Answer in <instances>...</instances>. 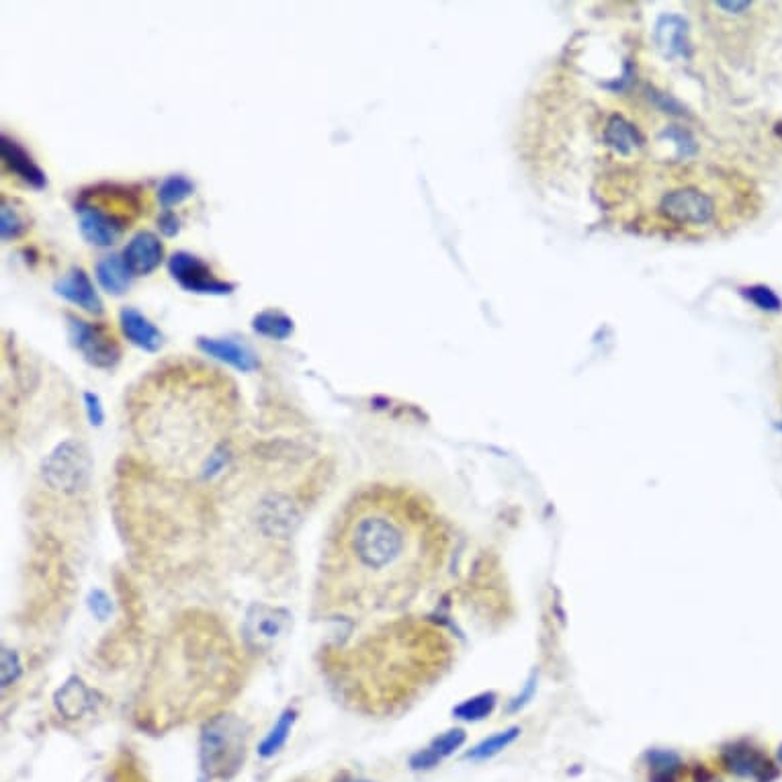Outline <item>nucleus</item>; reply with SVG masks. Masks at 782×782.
Masks as SVG:
<instances>
[{
	"mask_svg": "<svg viewBox=\"0 0 782 782\" xmlns=\"http://www.w3.org/2000/svg\"><path fill=\"white\" fill-rule=\"evenodd\" d=\"M199 351L211 359L222 361L230 367H234L240 373H252L260 367L256 355L248 349V346L236 342L234 338H209L199 336L197 338Z\"/></svg>",
	"mask_w": 782,
	"mask_h": 782,
	"instance_id": "nucleus-12",
	"label": "nucleus"
},
{
	"mask_svg": "<svg viewBox=\"0 0 782 782\" xmlns=\"http://www.w3.org/2000/svg\"><path fill=\"white\" fill-rule=\"evenodd\" d=\"M27 232V222L25 217L19 213L15 205H11L3 197V205H0V238L5 242L17 240Z\"/></svg>",
	"mask_w": 782,
	"mask_h": 782,
	"instance_id": "nucleus-21",
	"label": "nucleus"
},
{
	"mask_svg": "<svg viewBox=\"0 0 782 782\" xmlns=\"http://www.w3.org/2000/svg\"><path fill=\"white\" fill-rule=\"evenodd\" d=\"M252 330L271 340H287L295 330V322L281 310H263L252 318Z\"/></svg>",
	"mask_w": 782,
	"mask_h": 782,
	"instance_id": "nucleus-17",
	"label": "nucleus"
},
{
	"mask_svg": "<svg viewBox=\"0 0 782 782\" xmlns=\"http://www.w3.org/2000/svg\"><path fill=\"white\" fill-rule=\"evenodd\" d=\"M58 707L60 711L74 719V717H80L86 707H89V701H86V690L80 686V682H72L70 686H66L62 692H60V701H58Z\"/></svg>",
	"mask_w": 782,
	"mask_h": 782,
	"instance_id": "nucleus-24",
	"label": "nucleus"
},
{
	"mask_svg": "<svg viewBox=\"0 0 782 782\" xmlns=\"http://www.w3.org/2000/svg\"><path fill=\"white\" fill-rule=\"evenodd\" d=\"M68 338L82 359L97 369H113L121 361V346L105 324H91L66 314Z\"/></svg>",
	"mask_w": 782,
	"mask_h": 782,
	"instance_id": "nucleus-5",
	"label": "nucleus"
},
{
	"mask_svg": "<svg viewBox=\"0 0 782 782\" xmlns=\"http://www.w3.org/2000/svg\"><path fill=\"white\" fill-rule=\"evenodd\" d=\"M158 228H160V232H162L166 238H175V236L181 232V220L177 217V213L164 211V213L158 217Z\"/></svg>",
	"mask_w": 782,
	"mask_h": 782,
	"instance_id": "nucleus-25",
	"label": "nucleus"
},
{
	"mask_svg": "<svg viewBox=\"0 0 782 782\" xmlns=\"http://www.w3.org/2000/svg\"><path fill=\"white\" fill-rule=\"evenodd\" d=\"M778 756H780V762H782V746H780V752H778Z\"/></svg>",
	"mask_w": 782,
	"mask_h": 782,
	"instance_id": "nucleus-27",
	"label": "nucleus"
},
{
	"mask_svg": "<svg viewBox=\"0 0 782 782\" xmlns=\"http://www.w3.org/2000/svg\"><path fill=\"white\" fill-rule=\"evenodd\" d=\"M520 729L518 727H512V729H506V731H500L492 737H488V740H484L482 744H477L469 754H467V760H488L496 754H500L502 750H506L510 744L516 742Z\"/></svg>",
	"mask_w": 782,
	"mask_h": 782,
	"instance_id": "nucleus-20",
	"label": "nucleus"
},
{
	"mask_svg": "<svg viewBox=\"0 0 782 782\" xmlns=\"http://www.w3.org/2000/svg\"><path fill=\"white\" fill-rule=\"evenodd\" d=\"M602 193L623 228L666 238L729 232L758 209V195L744 177L705 164L621 170Z\"/></svg>",
	"mask_w": 782,
	"mask_h": 782,
	"instance_id": "nucleus-2",
	"label": "nucleus"
},
{
	"mask_svg": "<svg viewBox=\"0 0 782 782\" xmlns=\"http://www.w3.org/2000/svg\"><path fill=\"white\" fill-rule=\"evenodd\" d=\"M170 277L185 291L199 295H230L236 291V283L215 277L211 267L197 254L179 250L168 258Z\"/></svg>",
	"mask_w": 782,
	"mask_h": 782,
	"instance_id": "nucleus-6",
	"label": "nucleus"
},
{
	"mask_svg": "<svg viewBox=\"0 0 782 782\" xmlns=\"http://www.w3.org/2000/svg\"><path fill=\"white\" fill-rule=\"evenodd\" d=\"M95 275L99 285L113 297H121L132 287L134 273L125 265L123 256L119 254H109L97 260L95 265Z\"/></svg>",
	"mask_w": 782,
	"mask_h": 782,
	"instance_id": "nucleus-14",
	"label": "nucleus"
},
{
	"mask_svg": "<svg viewBox=\"0 0 782 782\" xmlns=\"http://www.w3.org/2000/svg\"><path fill=\"white\" fill-rule=\"evenodd\" d=\"M84 404H86V412H89L91 422L97 424V426L103 424L105 414H103V406H101L99 396H95V394H84Z\"/></svg>",
	"mask_w": 782,
	"mask_h": 782,
	"instance_id": "nucleus-26",
	"label": "nucleus"
},
{
	"mask_svg": "<svg viewBox=\"0 0 782 782\" xmlns=\"http://www.w3.org/2000/svg\"><path fill=\"white\" fill-rule=\"evenodd\" d=\"M725 764L729 766L731 772L756 778V780H768L772 772V764L760 756L754 748H731L725 752ZM774 774V772H772Z\"/></svg>",
	"mask_w": 782,
	"mask_h": 782,
	"instance_id": "nucleus-16",
	"label": "nucleus"
},
{
	"mask_svg": "<svg viewBox=\"0 0 782 782\" xmlns=\"http://www.w3.org/2000/svg\"><path fill=\"white\" fill-rule=\"evenodd\" d=\"M76 213L82 238L99 248L113 246L123 230L129 228V220L121 213L105 211V207L84 199L76 201Z\"/></svg>",
	"mask_w": 782,
	"mask_h": 782,
	"instance_id": "nucleus-7",
	"label": "nucleus"
},
{
	"mask_svg": "<svg viewBox=\"0 0 782 782\" xmlns=\"http://www.w3.org/2000/svg\"><path fill=\"white\" fill-rule=\"evenodd\" d=\"M121 256L134 275H150L162 263L164 246L154 232L140 230L127 242Z\"/></svg>",
	"mask_w": 782,
	"mask_h": 782,
	"instance_id": "nucleus-10",
	"label": "nucleus"
},
{
	"mask_svg": "<svg viewBox=\"0 0 782 782\" xmlns=\"http://www.w3.org/2000/svg\"><path fill=\"white\" fill-rule=\"evenodd\" d=\"M649 760V780L651 782H676L682 762L672 752H651Z\"/></svg>",
	"mask_w": 782,
	"mask_h": 782,
	"instance_id": "nucleus-19",
	"label": "nucleus"
},
{
	"mask_svg": "<svg viewBox=\"0 0 782 782\" xmlns=\"http://www.w3.org/2000/svg\"><path fill=\"white\" fill-rule=\"evenodd\" d=\"M437 520L404 490L373 486L338 510L322 549L318 606L369 615L408 604L437 572Z\"/></svg>",
	"mask_w": 782,
	"mask_h": 782,
	"instance_id": "nucleus-1",
	"label": "nucleus"
},
{
	"mask_svg": "<svg viewBox=\"0 0 782 782\" xmlns=\"http://www.w3.org/2000/svg\"><path fill=\"white\" fill-rule=\"evenodd\" d=\"M54 291L84 312L95 314V316H101L105 312V306H103V301H101L91 277L86 275V271L82 267H72L66 275H62L54 283Z\"/></svg>",
	"mask_w": 782,
	"mask_h": 782,
	"instance_id": "nucleus-9",
	"label": "nucleus"
},
{
	"mask_svg": "<svg viewBox=\"0 0 782 782\" xmlns=\"http://www.w3.org/2000/svg\"><path fill=\"white\" fill-rule=\"evenodd\" d=\"M463 742H465V731L463 729H451V731L443 733L426 750L418 752L412 758V768L414 770H428L432 766H437L441 760H445L451 754H455L463 746Z\"/></svg>",
	"mask_w": 782,
	"mask_h": 782,
	"instance_id": "nucleus-15",
	"label": "nucleus"
},
{
	"mask_svg": "<svg viewBox=\"0 0 782 782\" xmlns=\"http://www.w3.org/2000/svg\"><path fill=\"white\" fill-rule=\"evenodd\" d=\"M248 733L244 723L232 715L215 717L201 737V766L211 778L234 776L246 758Z\"/></svg>",
	"mask_w": 782,
	"mask_h": 782,
	"instance_id": "nucleus-3",
	"label": "nucleus"
},
{
	"mask_svg": "<svg viewBox=\"0 0 782 782\" xmlns=\"http://www.w3.org/2000/svg\"><path fill=\"white\" fill-rule=\"evenodd\" d=\"M119 326L125 338L134 346H138L140 351L158 353L160 346L164 344V334L160 332V328L152 320H148L138 308L132 306L121 308Z\"/></svg>",
	"mask_w": 782,
	"mask_h": 782,
	"instance_id": "nucleus-13",
	"label": "nucleus"
},
{
	"mask_svg": "<svg viewBox=\"0 0 782 782\" xmlns=\"http://www.w3.org/2000/svg\"><path fill=\"white\" fill-rule=\"evenodd\" d=\"M293 721H295V711L283 713V717L279 719V723H277V725L273 727V731L267 735V740H265L263 744H260V748H258L260 756H263V758H271V756H275V754L285 746Z\"/></svg>",
	"mask_w": 782,
	"mask_h": 782,
	"instance_id": "nucleus-23",
	"label": "nucleus"
},
{
	"mask_svg": "<svg viewBox=\"0 0 782 782\" xmlns=\"http://www.w3.org/2000/svg\"><path fill=\"white\" fill-rule=\"evenodd\" d=\"M496 707V694L492 692H486V694H480V697H473L465 703H461L453 715L459 717V719H465V721H480V719H486Z\"/></svg>",
	"mask_w": 782,
	"mask_h": 782,
	"instance_id": "nucleus-22",
	"label": "nucleus"
},
{
	"mask_svg": "<svg viewBox=\"0 0 782 782\" xmlns=\"http://www.w3.org/2000/svg\"><path fill=\"white\" fill-rule=\"evenodd\" d=\"M193 193H195V183L189 177L170 175L162 181V185L158 189V201L166 211H170V207L187 201Z\"/></svg>",
	"mask_w": 782,
	"mask_h": 782,
	"instance_id": "nucleus-18",
	"label": "nucleus"
},
{
	"mask_svg": "<svg viewBox=\"0 0 782 782\" xmlns=\"http://www.w3.org/2000/svg\"><path fill=\"white\" fill-rule=\"evenodd\" d=\"M0 156H3V164L5 168L11 172L13 177H17L23 185L31 187V189H46L48 185V177L46 172H43L35 160L27 154V150L15 142L13 138H9L7 134L0 136Z\"/></svg>",
	"mask_w": 782,
	"mask_h": 782,
	"instance_id": "nucleus-11",
	"label": "nucleus"
},
{
	"mask_svg": "<svg viewBox=\"0 0 782 782\" xmlns=\"http://www.w3.org/2000/svg\"><path fill=\"white\" fill-rule=\"evenodd\" d=\"M93 461L86 449L78 441L60 443L41 463V477L48 488L72 496L82 492L91 482Z\"/></svg>",
	"mask_w": 782,
	"mask_h": 782,
	"instance_id": "nucleus-4",
	"label": "nucleus"
},
{
	"mask_svg": "<svg viewBox=\"0 0 782 782\" xmlns=\"http://www.w3.org/2000/svg\"><path fill=\"white\" fill-rule=\"evenodd\" d=\"M289 613L283 608L256 604L244 623V639L252 649H271L289 629Z\"/></svg>",
	"mask_w": 782,
	"mask_h": 782,
	"instance_id": "nucleus-8",
	"label": "nucleus"
}]
</instances>
